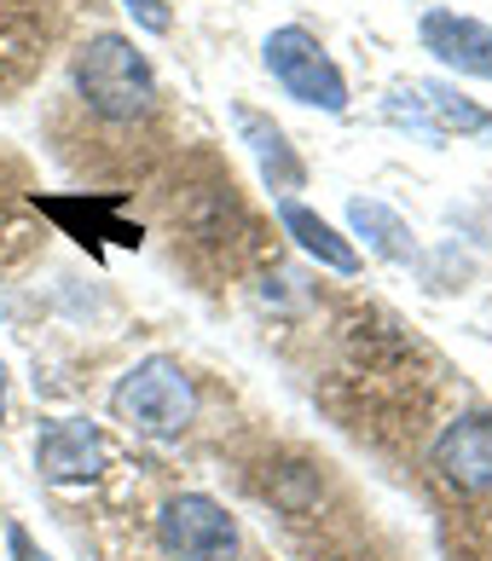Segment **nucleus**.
Listing matches in <instances>:
<instances>
[{
  "label": "nucleus",
  "mask_w": 492,
  "mask_h": 561,
  "mask_svg": "<svg viewBox=\"0 0 492 561\" xmlns=\"http://www.w3.org/2000/svg\"><path fill=\"white\" fill-rule=\"evenodd\" d=\"M347 226L371 249L377 261H417V232L400 209H388L382 197H347Z\"/></svg>",
  "instance_id": "nucleus-10"
},
{
  "label": "nucleus",
  "mask_w": 492,
  "mask_h": 561,
  "mask_svg": "<svg viewBox=\"0 0 492 561\" xmlns=\"http://www.w3.org/2000/svg\"><path fill=\"white\" fill-rule=\"evenodd\" d=\"M70 81L81 105L105 122H146L157 111V70L139 53V41L122 30H99L81 41V53L70 58Z\"/></svg>",
  "instance_id": "nucleus-1"
},
{
  "label": "nucleus",
  "mask_w": 492,
  "mask_h": 561,
  "mask_svg": "<svg viewBox=\"0 0 492 561\" xmlns=\"http://www.w3.org/2000/svg\"><path fill=\"white\" fill-rule=\"evenodd\" d=\"M7 545H12V556H18V561H53L47 550H35V538H30L24 527H7Z\"/></svg>",
  "instance_id": "nucleus-14"
},
{
  "label": "nucleus",
  "mask_w": 492,
  "mask_h": 561,
  "mask_svg": "<svg viewBox=\"0 0 492 561\" xmlns=\"http://www.w3.org/2000/svg\"><path fill=\"white\" fill-rule=\"evenodd\" d=\"M122 7H128V18L146 35H169L174 30V12H169V0H122Z\"/></svg>",
  "instance_id": "nucleus-13"
},
{
  "label": "nucleus",
  "mask_w": 492,
  "mask_h": 561,
  "mask_svg": "<svg viewBox=\"0 0 492 561\" xmlns=\"http://www.w3.org/2000/svg\"><path fill=\"white\" fill-rule=\"evenodd\" d=\"M41 215H53L58 226H70V238H111V243H139V226H122L116 197H35Z\"/></svg>",
  "instance_id": "nucleus-12"
},
{
  "label": "nucleus",
  "mask_w": 492,
  "mask_h": 561,
  "mask_svg": "<svg viewBox=\"0 0 492 561\" xmlns=\"http://www.w3.org/2000/svg\"><path fill=\"white\" fill-rule=\"evenodd\" d=\"M157 538H162V550L180 556V561H232L238 556V522L209 492L169 497L157 515Z\"/></svg>",
  "instance_id": "nucleus-4"
},
{
  "label": "nucleus",
  "mask_w": 492,
  "mask_h": 561,
  "mask_svg": "<svg viewBox=\"0 0 492 561\" xmlns=\"http://www.w3.org/2000/svg\"><path fill=\"white\" fill-rule=\"evenodd\" d=\"M111 411L134 434H146V440H180V434L192 428V417H197V382L186 377L180 359L151 353V359H139L128 377L116 382Z\"/></svg>",
  "instance_id": "nucleus-2"
},
{
  "label": "nucleus",
  "mask_w": 492,
  "mask_h": 561,
  "mask_svg": "<svg viewBox=\"0 0 492 561\" xmlns=\"http://www.w3.org/2000/svg\"><path fill=\"white\" fill-rule=\"evenodd\" d=\"M417 47L435 58L440 70L492 81V24H481V18L453 12V7H428L417 18Z\"/></svg>",
  "instance_id": "nucleus-5"
},
{
  "label": "nucleus",
  "mask_w": 492,
  "mask_h": 561,
  "mask_svg": "<svg viewBox=\"0 0 492 561\" xmlns=\"http://www.w3.org/2000/svg\"><path fill=\"white\" fill-rule=\"evenodd\" d=\"M417 105H423V116H428V128L440 134V145L446 139H476V134H492V111L487 105H476L469 93H458L453 81H417Z\"/></svg>",
  "instance_id": "nucleus-11"
},
{
  "label": "nucleus",
  "mask_w": 492,
  "mask_h": 561,
  "mask_svg": "<svg viewBox=\"0 0 492 561\" xmlns=\"http://www.w3.org/2000/svg\"><path fill=\"white\" fill-rule=\"evenodd\" d=\"M227 116H232L238 145L250 151V162H255V174H261L266 192H273V197H290V192H301V185H307V162L296 157L290 134H284V128H278V122L266 116V111L243 105V99H232Z\"/></svg>",
  "instance_id": "nucleus-6"
},
{
  "label": "nucleus",
  "mask_w": 492,
  "mask_h": 561,
  "mask_svg": "<svg viewBox=\"0 0 492 561\" xmlns=\"http://www.w3.org/2000/svg\"><path fill=\"white\" fill-rule=\"evenodd\" d=\"M261 65L266 76L278 81L284 99H296L307 111H324V116H342L347 111V76L331 53H324V41L301 24H278L273 35L261 41Z\"/></svg>",
  "instance_id": "nucleus-3"
},
{
  "label": "nucleus",
  "mask_w": 492,
  "mask_h": 561,
  "mask_svg": "<svg viewBox=\"0 0 492 561\" xmlns=\"http://www.w3.org/2000/svg\"><path fill=\"white\" fill-rule=\"evenodd\" d=\"M35 469L47 481H93L105 469V434H99L88 417H58L41 423L35 434Z\"/></svg>",
  "instance_id": "nucleus-8"
},
{
  "label": "nucleus",
  "mask_w": 492,
  "mask_h": 561,
  "mask_svg": "<svg viewBox=\"0 0 492 561\" xmlns=\"http://www.w3.org/2000/svg\"><path fill=\"white\" fill-rule=\"evenodd\" d=\"M278 226H284V238H290L307 261H319L324 273H342V278H354L359 273V243L347 238V232H336L331 220H324L319 209H307L301 197H278Z\"/></svg>",
  "instance_id": "nucleus-9"
},
{
  "label": "nucleus",
  "mask_w": 492,
  "mask_h": 561,
  "mask_svg": "<svg viewBox=\"0 0 492 561\" xmlns=\"http://www.w3.org/2000/svg\"><path fill=\"white\" fill-rule=\"evenodd\" d=\"M435 469L458 492H492V411H464L440 428Z\"/></svg>",
  "instance_id": "nucleus-7"
}]
</instances>
